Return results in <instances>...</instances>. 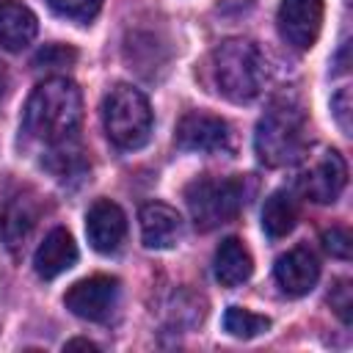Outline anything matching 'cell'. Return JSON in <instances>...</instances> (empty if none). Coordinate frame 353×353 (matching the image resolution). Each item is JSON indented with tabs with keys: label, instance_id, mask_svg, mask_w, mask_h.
Here are the masks:
<instances>
[{
	"label": "cell",
	"instance_id": "6da1fadb",
	"mask_svg": "<svg viewBox=\"0 0 353 353\" xmlns=\"http://www.w3.org/2000/svg\"><path fill=\"white\" fill-rule=\"evenodd\" d=\"M83 119V97L80 88L66 77H50L39 83L25 105L22 127L33 141L61 143L74 138Z\"/></svg>",
	"mask_w": 353,
	"mask_h": 353
},
{
	"label": "cell",
	"instance_id": "7a4b0ae2",
	"mask_svg": "<svg viewBox=\"0 0 353 353\" xmlns=\"http://www.w3.org/2000/svg\"><path fill=\"white\" fill-rule=\"evenodd\" d=\"M254 149L256 157L270 168L298 163L309 149V124L303 108L287 97L273 99L256 121Z\"/></svg>",
	"mask_w": 353,
	"mask_h": 353
},
{
	"label": "cell",
	"instance_id": "3957f363",
	"mask_svg": "<svg viewBox=\"0 0 353 353\" xmlns=\"http://www.w3.org/2000/svg\"><path fill=\"white\" fill-rule=\"evenodd\" d=\"M212 77L232 102H251L265 83V58L248 39H226L212 50Z\"/></svg>",
	"mask_w": 353,
	"mask_h": 353
},
{
	"label": "cell",
	"instance_id": "277c9868",
	"mask_svg": "<svg viewBox=\"0 0 353 353\" xmlns=\"http://www.w3.org/2000/svg\"><path fill=\"white\" fill-rule=\"evenodd\" d=\"M245 201V182L240 176H199L185 188V204L196 229L210 232L237 218Z\"/></svg>",
	"mask_w": 353,
	"mask_h": 353
},
{
	"label": "cell",
	"instance_id": "5b68a950",
	"mask_svg": "<svg viewBox=\"0 0 353 353\" xmlns=\"http://www.w3.org/2000/svg\"><path fill=\"white\" fill-rule=\"evenodd\" d=\"M102 121L110 143H116L119 149H141L152 135L149 99L138 88L119 83L102 102Z\"/></svg>",
	"mask_w": 353,
	"mask_h": 353
},
{
	"label": "cell",
	"instance_id": "8992f818",
	"mask_svg": "<svg viewBox=\"0 0 353 353\" xmlns=\"http://www.w3.org/2000/svg\"><path fill=\"white\" fill-rule=\"evenodd\" d=\"M63 303L72 314L91 320V323H102L113 314V309L119 303V281L113 276L80 279L66 290Z\"/></svg>",
	"mask_w": 353,
	"mask_h": 353
},
{
	"label": "cell",
	"instance_id": "52a82bcc",
	"mask_svg": "<svg viewBox=\"0 0 353 353\" xmlns=\"http://www.w3.org/2000/svg\"><path fill=\"white\" fill-rule=\"evenodd\" d=\"M347 182V165L336 149H323L312 165L298 176V188L309 201L331 204L339 199Z\"/></svg>",
	"mask_w": 353,
	"mask_h": 353
},
{
	"label": "cell",
	"instance_id": "ba28073f",
	"mask_svg": "<svg viewBox=\"0 0 353 353\" xmlns=\"http://www.w3.org/2000/svg\"><path fill=\"white\" fill-rule=\"evenodd\" d=\"M229 124L221 116L212 113H201V110H190L179 119L176 124V146L182 152H201V154H215V152H226L229 149Z\"/></svg>",
	"mask_w": 353,
	"mask_h": 353
},
{
	"label": "cell",
	"instance_id": "9c48e42d",
	"mask_svg": "<svg viewBox=\"0 0 353 353\" xmlns=\"http://www.w3.org/2000/svg\"><path fill=\"white\" fill-rule=\"evenodd\" d=\"M276 22L290 47L301 52L312 50L323 28V0H281Z\"/></svg>",
	"mask_w": 353,
	"mask_h": 353
},
{
	"label": "cell",
	"instance_id": "30bf717a",
	"mask_svg": "<svg viewBox=\"0 0 353 353\" xmlns=\"http://www.w3.org/2000/svg\"><path fill=\"white\" fill-rule=\"evenodd\" d=\"M273 276H276V284L281 287L284 295L301 298V295H306L317 284V279H320V259L314 256L312 248L295 245V248H290L287 254H281L276 259Z\"/></svg>",
	"mask_w": 353,
	"mask_h": 353
},
{
	"label": "cell",
	"instance_id": "8fae6325",
	"mask_svg": "<svg viewBox=\"0 0 353 353\" xmlns=\"http://www.w3.org/2000/svg\"><path fill=\"white\" fill-rule=\"evenodd\" d=\"M85 234H88V243L94 251H99V254L119 251L127 237V218H124L121 207L110 199L94 201L85 215Z\"/></svg>",
	"mask_w": 353,
	"mask_h": 353
},
{
	"label": "cell",
	"instance_id": "7c38bea8",
	"mask_svg": "<svg viewBox=\"0 0 353 353\" xmlns=\"http://www.w3.org/2000/svg\"><path fill=\"white\" fill-rule=\"evenodd\" d=\"M36 223V204L33 199H25L22 190L11 179H0V232L6 243L22 245V240L30 234Z\"/></svg>",
	"mask_w": 353,
	"mask_h": 353
},
{
	"label": "cell",
	"instance_id": "4fadbf2b",
	"mask_svg": "<svg viewBox=\"0 0 353 353\" xmlns=\"http://www.w3.org/2000/svg\"><path fill=\"white\" fill-rule=\"evenodd\" d=\"M141 221V240L146 248H171L182 237V218L174 207L163 201H149L138 212Z\"/></svg>",
	"mask_w": 353,
	"mask_h": 353
},
{
	"label": "cell",
	"instance_id": "5bb4252c",
	"mask_svg": "<svg viewBox=\"0 0 353 353\" xmlns=\"http://www.w3.org/2000/svg\"><path fill=\"white\" fill-rule=\"evenodd\" d=\"M74 262H77V243L63 226H55L33 254V268L47 281L74 268Z\"/></svg>",
	"mask_w": 353,
	"mask_h": 353
},
{
	"label": "cell",
	"instance_id": "9a60e30c",
	"mask_svg": "<svg viewBox=\"0 0 353 353\" xmlns=\"http://www.w3.org/2000/svg\"><path fill=\"white\" fill-rule=\"evenodd\" d=\"M36 30H39L36 14L28 6H22L17 0L0 3V47L19 52L36 39Z\"/></svg>",
	"mask_w": 353,
	"mask_h": 353
},
{
	"label": "cell",
	"instance_id": "2e32d148",
	"mask_svg": "<svg viewBox=\"0 0 353 353\" xmlns=\"http://www.w3.org/2000/svg\"><path fill=\"white\" fill-rule=\"evenodd\" d=\"M212 265H215V279L223 287H237V284L248 281L251 273H254V259H251L248 248L237 237H226L218 245Z\"/></svg>",
	"mask_w": 353,
	"mask_h": 353
},
{
	"label": "cell",
	"instance_id": "e0dca14e",
	"mask_svg": "<svg viewBox=\"0 0 353 353\" xmlns=\"http://www.w3.org/2000/svg\"><path fill=\"white\" fill-rule=\"evenodd\" d=\"M298 223V201L290 190H273L262 207V229L268 237H287Z\"/></svg>",
	"mask_w": 353,
	"mask_h": 353
},
{
	"label": "cell",
	"instance_id": "ac0fdd59",
	"mask_svg": "<svg viewBox=\"0 0 353 353\" xmlns=\"http://www.w3.org/2000/svg\"><path fill=\"white\" fill-rule=\"evenodd\" d=\"M44 165H47L58 179L77 176V174H83V171L88 168V163H85V157H83V149L74 143V138L55 143V149L47 154Z\"/></svg>",
	"mask_w": 353,
	"mask_h": 353
},
{
	"label": "cell",
	"instance_id": "d6986e66",
	"mask_svg": "<svg viewBox=\"0 0 353 353\" xmlns=\"http://www.w3.org/2000/svg\"><path fill=\"white\" fill-rule=\"evenodd\" d=\"M270 328V320L265 314H254L243 306H229L223 314V331L234 339H254Z\"/></svg>",
	"mask_w": 353,
	"mask_h": 353
},
{
	"label": "cell",
	"instance_id": "ffe728a7",
	"mask_svg": "<svg viewBox=\"0 0 353 353\" xmlns=\"http://www.w3.org/2000/svg\"><path fill=\"white\" fill-rule=\"evenodd\" d=\"M74 61H77V50L66 44H44L33 55L36 69H61V66H72Z\"/></svg>",
	"mask_w": 353,
	"mask_h": 353
},
{
	"label": "cell",
	"instance_id": "44dd1931",
	"mask_svg": "<svg viewBox=\"0 0 353 353\" xmlns=\"http://www.w3.org/2000/svg\"><path fill=\"white\" fill-rule=\"evenodd\" d=\"M50 8L66 19H77V22H88L99 14L102 0H47Z\"/></svg>",
	"mask_w": 353,
	"mask_h": 353
},
{
	"label": "cell",
	"instance_id": "7402d4cb",
	"mask_svg": "<svg viewBox=\"0 0 353 353\" xmlns=\"http://www.w3.org/2000/svg\"><path fill=\"white\" fill-rule=\"evenodd\" d=\"M323 245L331 256L336 259H350V232L342 226H331L328 232H323Z\"/></svg>",
	"mask_w": 353,
	"mask_h": 353
},
{
	"label": "cell",
	"instance_id": "603a6c76",
	"mask_svg": "<svg viewBox=\"0 0 353 353\" xmlns=\"http://www.w3.org/2000/svg\"><path fill=\"white\" fill-rule=\"evenodd\" d=\"M331 309L342 317V323H350V309H353V301H350V281H336V287L331 290Z\"/></svg>",
	"mask_w": 353,
	"mask_h": 353
},
{
	"label": "cell",
	"instance_id": "cb8c5ba5",
	"mask_svg": "<svg viewBox=\"0 0 353 353\" xmlns=\"http://www.w3.org/2000/svg\"><path fill=\"white\" fill-rule=\"evenodd\" d=\"M331 110H334V119H336V124L342 127V132L350 135V91H347V88H342V91L331 99Z\"/></svg>",
	"mask_w": 353,
	"mask_h": 353
},
{
	"label": "cell",
	"instance_id": "d4e9b609",
	"mask_svg": "<svg viewBox=\"0 0 353 353\" xmlns=\"http://www.w3.org/2000/svg\"><path fill=\"white\" fill-rule=\"evenodd\" d=\"M66 350H72V347H85V350H99L94 342H88V339H69L66 345H63Z\"/></svg>",
	"mask_w": 353,
	"mask_h": 353
},
{
	"label": "cell",
	"instance_id": "484cf974",
	"mask_svg": "<svg viewBox=\"0 0 353 353\" xmlns=\"http://www.w3.org/2000/svg\"><path fill=\"white\" fill-rule=\"evenodd\" d=\"M6 83H8V80H6V69H3V63H0V97L6 94Z\"/></svg>",
	"mask_w": 353,
	"mask_h": 353
}]
</instances>
